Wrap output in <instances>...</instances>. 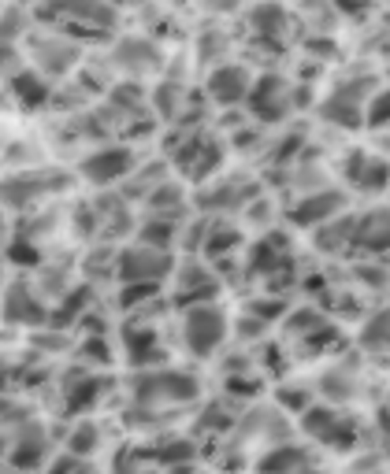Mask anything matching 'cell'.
<instances>
[{"label": "cell", "instance_id": "cell-1", "mask_svg": "<svg viewBox=\"0 0 390 474\" xmlns=\"http://www.w3.org/2000/svg\"><path fill=\"white\" fill-rule=\"evenodd\" d=\"M186 337L194 344V353H213L216 344L223 341V319L213 308H197V311H190Z\"/></svg>", "mask_w": 390, "mask_h": 474}, {"label": "cell", "instance_id": "cell-2", "mask_svg": "<svg viewBox=\"0 0 390 474\" xmlns=\"http://www.w3.org/2000/svg\"><path fill=\"white\" fill-rule=\"evenodd\" d=\"M127 167H131V152L108 148V152H97L94 160L86 164V174L94 178V182H108V178H115V174H123Z\"/></svg>", "mask_w": 390, "mask_h": 474}, {"label": "cell", "instance_id": "cell-3", "mask_svg": "<svg viewBox=\"0 0 390 474\" xmlns=\"http://www.w3.org/2000/svg\"><path fill=\"white\" fill-rule=\"evenodd\" d=\"M213 93H216L220 101H234V97H242V93H246V71H238V67L220 71V75L213 78Z\"/></svg>", "mask_w": 390, "mask_h": 474}, {"label": "cell", "instance_id": "cell-4", "mask_svg": "<svg viewBox=\"0 0 390 474\" xmlns=\"http://www.w3.org/2000/svg\"><path fill=\"white\" fill-rule=\"evenodd\" d=\"M365 241L368 245H390V211H383V215H372V223H368V230H365Z\"/></svg>", "mask_w": 390, "mask_h": 474}, {"label": "cell", "instance_id": "cell-5", "mask_svg": "<svg viewBox=\"0 0 390 474\" xmlns=\"http://www.w3.org/2000/svg\"><path fill=\"white\" fill-rule=\"evenodd\" d=\"M376 337H383V344L390 349V311H386V315H379V319L372 323V330H368V341H376Z\"/></svg>", "mask_w": 390, "mask_h": 474}, {"label": "cell", "instance_id": "cell-6", "mask_svg": "<svg viewBox=\"0 0 390 474\" xmlns=\"http://www.w3.org/2000/svg\"><path fill=\"white\" fill-rule=\"evenodd\" d=\"M372 119H376V122H386V119H390V93L376 97V104H372Z\"/></svg>", "mask_w": 390, "mask_h": 474}]
</instances>
